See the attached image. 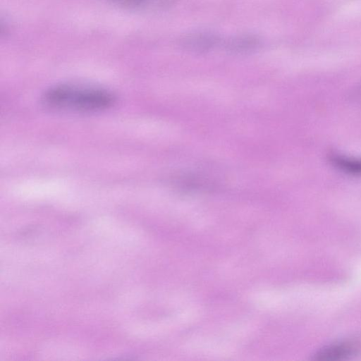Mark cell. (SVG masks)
<instances>
[{
	"mask_svg": "<svg viewBox=\"0 0 361 361\" xmlns=\"http://www.w3.org/2000/svg\"><path fill=\"white\" fill-rule=\"evenodd\" d=\"M257 42L252 37H238L231 39L226 44V47L230 51H245L253 49Z\"/></svg>",
	"mask_w": 361,
	"mask_h": 361,
	"instance_id": "5",
	"label": "cell"
},
{
	"mask_svg": "<svg viewBox=\"0 0 361 361\" xmlns=\"http://www.w3.org/2000/svg\"><path fill=\"white\" fill-rule=\"evenodd\" d=\"M357 345L351 341L339 342L319 350L312 357L317 361H331L344 359L355 352Z\"/></svg>",
	"mask_w": 361,
	"mask_h": 361,
	"instance_id": "2",
	"label": "cell"
},
{
	"mask_svg": "<svg viewBox=\"0 0 361 361\" xmlns=\"http://www.w3.org/2000/svg\"><path fill=\"white\" fill-rule=\"evenodd\" d=\"M174 184L181 189L198 190L212 186L208 179L193 173L180 174L173 178Z\"/></svg>",
	"mask_w": 361,
	"mask_h": 361,
	"instance_id": "4",
	"label": "cell"
},
{
	"mask_svg": "<svg viewBox=\"0 0 361 361\" xmlns=\"http://www.w3.org/2000/svg\"><path fill=\"white\" fill-rule=\"evenodd\" d=\"M114 2L124 5V6H140L145 4L147 0H111Z\"/></svg>",
	"mask_w": 361,
	"mask_h": 361,
	"instance_id": "7",
	"label": "cell"
},
{
	"mask_svg": "<svg viewBox=\"0 0 361 361\" xmlns=\"http://www.w3.org/2000/svg\"><path fill=\"white\" fill-rule=\"evenodd\" d=\"M334 162L343 169L355 173L361 172V162L356 160H351L342 157H336Z\"/></svg>",
	"mask_w": 361,
	"mask_h": 361,
	"instance_id": "6",
	"label": "cell"
},
{
	"mask_svg": "<svg viewBox=\"0 0 361 361\" xmlns=\"http://www.w3.org/2000/svg\"><path fill=\"white\" fill-rule=\"evenodd\" d=\"M217 39L207 34H197L186 37L183 45L190 50L205 51L212 49L217 44Z\"/></svg>",
	"mask_w": 361,
	"mask_h": 361,
	"instance_id": "3",
	"label": "cell"
},
{
	"mask_svg": "<svg viewBox=\"0 0 361 361\" xmlns=\"http://www.w3.org/2000/svg\"><path fill=\"white\" fill-rule=\"evenodd\" d=\"M44 103L53 108L97 111L111 107L116 102L110 92L93 87L61 85L50 88L43 97Z\"/></svg>",
	"mask_w": 361,
	"mask_h": 361,
	"instance_id": "1",
	"label": "cell"
}]
</instances>
